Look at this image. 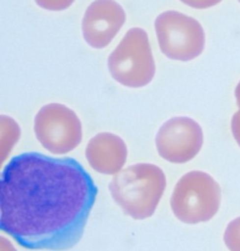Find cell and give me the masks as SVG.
I'll return each mask as SVG.
<instances>
[{"label":"cell","mask_w":240,"mask_h":251,"mask_svg":"<svg viewBox=\"0 0 240 251\" xmlns=\"http://www.w3.org/2000/svg\"><path fill=\"white\" fill-rule=\"evenodd\" d=\"M166 188L163 171L150 163L121 170L109 184L111 196L126 215L134 220L153 216Z\"/></svg>","instance_id":"7a4b0ae2"},{"label":"cell","mask_w":240,"mask_h":251,"mask_svg":"<svg viewBox=\"0 0 240 251\" xmlns=\"http://www.w3.org/2000/svg\"><path fill=\"white\" fill-rule=\"evenodd\" d=\"M235 95H236V99H237V105H238V107L240 108V82L236 87Z\"/></svg>","instance_id":"5bb4252c"},{"label":"cell","mask_w":240,"mask_h":251,"mask_svg":"<svg viewBox=\"0 0 240 251\" xmlns=\"http://www.w3.org/2000/svg\"><path fill=\"white\" fill-rule=\"evenodd\" d=\"M180 1L190 8L204 10V9H209L218 5L222 0H180Z\"/></svg>","instance_id":"7c38bea8"},{"label":"cell","mask_w":240,"mask_h":251,"mask_svg":"<svg viewBox=\"0 0 240 251\" xmlns=\"http://www.w3.org/2000/svg\"><path fill=\"white\" fill-rule=\"evenodd\" d=\"M36 4L44 10L61 11L70 8L74 0H35Z\"/></svg>","instance_id":"8fae6325"},{"label":"cell","mask_w":240,"mask_h":251,"mask_svg":"<svg viewBox=\"0 0 240 251\" xmlns=\"http://www.w3.org/2000/svg\"><path fill=\"white\" fill-rule=\"evenodd\" d=\"M231 129L234 139L240 147V110L238 111L232 117Z\"/></svg>","instance_id":"4fadbf2b"},{"label":"cell","mask_w":240,"mask_h":251,"mask_svg":"<svg viewBox=\"0 0 240 251\" xmlns=\"http://www.w3.org/2000/svg\"><path fill=\"white\" fill-rule=\"evenodd\" d=\"M108 69L118 84L140 88L151 83L156 74V65L148 35L141 27H133L111 52Z\"/></svg>","instance_id":"277c9868"},{"label":"cell","mask_w":240,"mask_h":251,"mask_svg":"<svg viewBox=\"0 0 240 251\" xmlns=\"http://www.w3.org/2000/svg\"><path fill=\"white\" fill-rule=\"evenodd\" d=\"M239 1H240V0H239Z\"/></svg>","instance_id":"9a60e30c"},{"label":"cell","mask_w":240,"mask_h":251,"mask_svg":"<svg viewBox=\"0 0 240 251\" xmlns=\"http://www.w3.org/2000/svg\"><path fill=\"white\" fill-rule=\"evenodd\" d=\"M125 22V11L115 0H94L87 7L82 21L84 41L94 49H104Z\"/></svg>","instance_id":"ba28073f"},{"label":"cell","mask_w":240,"mask_h":251,"mask_svg":"<svg viewBox=\"0 0 240 251\" xmlns=\"http://www.w3.org/2000/svg\"><path fill=\"white\" fill-rule=\"evenodd\" d=\"M223 241L229 251H240V217L231 220L227 224Z\"/></svg>","instance_id":"30bf717a"},{"label":"cell","mask_w":240,"mask_h":251,"mask_svg":"<svg viewBox=\"0 0 240 251\" xmlns=\"http://www.w3.org/2000/svg\"><path fill=\"white\" fill-rule=\"evenodd\" d=\"M34 131L40 144L53 155H65L81 144L82 123L71 108L49 103L39 110L34 119Z\"/></svg>","instance_id":"8992f818"},{"label":"cell","mask_w":240,"mask_h":251,"mask_svg":"<svg viewBox=\"0 0 240 251\" xmlns=\"http://www.w3.org/2000/svg\"><path fill=\"white\" fill-rule=\"evenodd\" d=\"M85 157L96 172L113 176L123 170L128 157V148L122 138L110 132H102L87 143Z\"/></svg>","instance_id":"9c48e42d"},{"label":"cell","mask_w":240,"mask_h":251,"mask_svg":"<svg viewBox=\"0 0 240 251\" xmlns=\"http://www.w3.org/2000/svg\"><path fill=\"white\" fill-rule=\"evenodd\" d=\"M204 145L198 123L187 116L173 117L163 123L156 135L157 151L171 163L183 164L193 159Z\"/></svg>","instance_id":"52a82bcc"},{"label":"cell","mask_w":240,"mask_h":251,"mask_svg":"<svg viewBox=\"0 0 240 251\" xmlns=\"http://www.w3.org/2000/svg\"><path fill=\"white\" fill-rule=\"evenodd\" d=\"M98 188L73 157L26 152L0 181V228L28 250L68 251L81 239Z\"/></svg>","instance_id":"6da1fadb"},{"label":"cell","mask_w":240,"mask_h":251,"mask_svg":"<svg viewBox=\"0 0 240 251\" xmlns=\"http://www.w3.org/2000/svg\"><path fill=\"white\" fill-rule=\"evenodd\" d=\"M220 202L219 183L202 171H191L180 178L170 200L176 218L191 225L212 220L219 212Z\"/></svg>","instance_id":"3957f363"},{"label":"cell","mask_w":240,"mask_h":251,"mask_svg":"<svg viewBox=\"0 0 240 251\" xmlns=\"http://www.w3.org/2000/svg\"><path fill=\"white\" fill-rule=\"evenodd\" d=\"M154 25L160 51L170 59L190 61L205 49L203 26L196 19L182 12L164 11L157 17Z\"/></svg>","instance_id":"5b68a950"}]
</instances>
